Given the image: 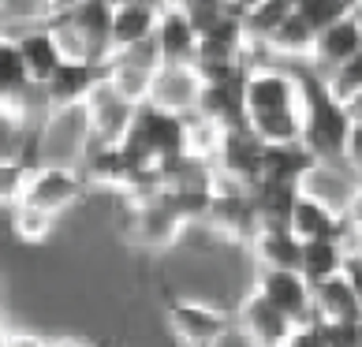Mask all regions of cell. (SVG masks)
<instances>
[{
    "label": "cell",
    "mask_w": 362,
    "mask_h": 347,
    "mask_svg": "<svg viewBox=\"0 0 362 347\" xmlns=\"http://www.w3.org/2000/svg\"><path fill=\"white\" fill-rule=\"evenodd\" d=\"M153 45H157L160 68H176V64H191V60H194L198 34H194L191 19H187L183 4H160L157 30H153Z\"/></svg>",
    "instance_id": "cell-14"
},
{
    "label": "cell",
    "mask_w": 362,
    "mask_h": 347,
    "mask_svg": "<svg viewBox=\"0 0 362 347\" xmlns=\"http://www.w3.org/2000/svg\"><path fill=\"white\" fill-rule=\"evenodd\" d=\"M291 4H284V0H265V4H243V16H239V23H243V37L250 49H258L265 37H269L280 23L288 19Z\"/></svg>",
    "instance_id": "cell-26"
},
{
    "label": "cell",
    "mask_w": 362,
    "mask_h": 347,
    "mask_svg": "<svg viewBox=\"0 0 362 347\" xmlns=\"http://www.w3.org/2000/svg\"><path fill=\"white\" fill-rule=\"evenodd\" d=\"M168 329L183 347H209L232 325V310L206 299H168Z\"/></svg>",
    "instance_id": "cell-4"
},
{
    "label": "cell",
    "mask_w": 362,
    "mask_h": 347,
    "mask_svg": "<svg viewBox=\"0 0 362 347\" xmlns=\"http://www.w3.org/2000/svg\"><path fill=\"white\" fill-rule=\"evenodd\" d=\"M45 347H90V343L78 336H57V340H45Z\"/></svg>",
    "instance_id": "cell-35"
},
{
    "label": "cell",
    "mask_w": 362,
    "mask_h": 347,
    "mask_svg": "<svg viewBox=\"0 0 362 347\" xmlns=\"http://www.w3.org/2000/svg\"><path fill=\"white\" fill-rule=\"evenodd\" d=\"M299 83H303V150L317 165H344V142L351 135V127L362 124L358 112L332 101L317 71H299Z\"/></svg>",
    "instance_id": "cell-2"
},
{
    "label": "cell",
    "mask_w": 362,
    "mask_h": 347,
    "mask_svg": "<svg viewBox=\"0 0 362 347\" xmlns=\"http://www.w3.org/2000/svg\"><path fill=\"white\" fill-rule=\"evenodd\" d=\"M351 60H362V16L358 8L351 16L337 19L332 26L314 34V52H310V64L317 75H325L340 64H351Z\"/></svg>",
    "instance_id": "cell-11"
},
{
    "label": "cell",
    "mask_w": 362,
    "mask_h": 347,
    "mask_svg": "<svg viewBox=\"0 0 362 347\" xmlns=\"http://www.w3.org/2000/svg\"><path fill=\"white\" fill-rule=\"evenodd\" d=\"M49 336H37V332H11L8 329V336H4V347H45Z\"/></svg>",
    "instance_id": "cell-34"
},
{
    "label": "cell",
    "mask_w": 362,
    "mask_h": 347,
    "mask_svg": "<svg viewBox=\"0 0 362 347\" xmlns=\"http://www.w3.org/2000/svg\"><path fill=\"white\" fill-rule=\"evenodd\" d=\"M250 254L265 273H299V250L303 243L288 232V224H262L250 239Z\"/></svg>",
    "instance_id": "cell-19"
},
{
    "label": "cell",
    "mask_w": 362,
    "mask_h": 347,
    "mask_svg": "<svg viewBox=\"0 0 362 347\" xmlns=\"http://www.w3.org/2000/svg\"><path fill=\"white\" fill-rule=\"evenodd\" d=\"M139 105L124 101L119 93L101 78V86L86 98V119H90V142H101V146H116L119 139L127 135L131 119H135Z\"/></svg>",
    "instance_id": "cell-12"
},
{
    "label": "cell",
    "mask_w": 362,
    "mask_h": 347,
    "mask_svg": "<svg viewBox=\"0 0 362 347\" xmlns=\"http://www.w3.org/2000/svg\"><path fill=\"white\" fill-rule=\"evenodd\" d=\"M358 288L344 276H332L314 288V317L317 322H337V325H358L362 322V302Z\"/></svg>",
    "instance_id": "cell-21"
},
{
    "label": "cell",
    "mask_w": 362,
    "mask_h": 347,
    "mask_svg": "<svg viewBox=\"0 0 362 347\" xmlns=\"http://www.w3.org/2000/svg\"><path fill=\"white\" fill-rule=\"evenodd\" d=\"M265 52L273 57H284V60H306L310 64V52H314V30L306 26L295 11H288V19L276 26V30L262 42Z\"/></svg>",
    "instance_id": "cell-25"
},
{
    "label": "cell",
    "mask_w": 362,
    "mask_h": 347,
    "mask_svg": "<svg viewBox=\"0 0 362 347\" xmlns=\"http://www.w3.org/2000/svg\"><path fill=\"white\" fill-rule=\"evenodd\" d=\"M213 232L224 235L228 243H250L254 232H258V213L250 202V187H235L228 180L213 183V198H209V217Z\"/></svg>",
    "instance_id": "cell-5"
},
{
    "label": "cell",
    "mask_w": 362,
    "mask_h": 347,
    "mask_svg": "<svg viewBox=\"0 0 362 347\" xmlns=\"http://www.w3.org/2000/svg\"><path fill=\"white\" fill-rule=\"evenodd\" d=\"M127 228H131V239L142 243L146 250H168V247L180 243L183 220L172 217V213L150 194V198H142V202H131Z\"/></svg>",
    "instance_id": "cell-13"
},
{
    "label": "cell",
    "mask_w": 362,
    "mask_h": 347,
    "mask_svg": "<svg viewBox=\"0 0 362 347\" xmlns=\"http://www.w3.org/2000/svg\"><path fill=\"white\" fill-rule=\"evenodd\" d=\"M295 198H299V187L258 180L250 187V202H254V213H258V228L262 224H288Z\"/></svg>",
    "instance_id": "cell-24"
},
{
    "label": "cell",
    "mask_w": 362,
    "mask_h": 347,
    "mask_svg": "<svg viewBox=\"0 0 362 347\" xmlns=\"http://www.w3.org/2000/svg\"><path fill=\"white\" fill-rule=\"evenodd\" d=\"M52 228H57V217H49V213L26 206V202L11 206V232H16V239H23V243H45L52 235Z\"/></svg>",
    "instance_id": "cell-28"
},
{
    "label": "cell",
    "mask_w": 362,
    "mask_h": 347,
    "mask_svg": "<svg viewBox=\"0 0 362 347\" xmlns=\"http://www.w3.org/2000/svg\"><path fill=\"white\" fill-rule=\"evenodd\" d=\"M157 16H160V4H142V0H124V4H112L109 57H112V52L131 49V45L150 42L153 30H157Z\"/></svg>",
    "instance_id": "cell-18"
},
{
    "label": "cell",
    "mask_w": 362,
    "mask_h": 347,
    "mask_svg": "<svg viewBox=\"0 0 362 347\" xmlns=\"http://www.w3.org/2000/svg\"><path fill=\"white\" fill-rule=\"evenodd\" d=\"M276 347H288V343H276Z\"/></svg>",
    "instance_id": "cell-36"
},
{
    "label": "cell",
    "mask_w": 362,
    "mask_h": 347,
    "mask_svg": "<svg viewBox=\"0 0 362 347\" xmlns=\"http://www.w3.org/2000/svg\"><path fill=\"white\" fill-rule=\"evenodd\" d=\"M347 250L351 247H347L344 239H310V243H303V250H299V276L310 284V291L317 284H325V280L340 276Z\"/></svg>",
    "instance_id": "cell-22"
},
{
    "label": "cell",
    "mask_w": 362,
    "mask_h": 347,
    "mask_svg": "<svg viewBox=\"0 0 362 347\" xmlns=\"http://www.w3.org/2000/svg\"><path fill=\"white\" fill-rule=\"evenodd\" d=\"M34 93H42V90H34L30 75H26L19 49H16V37L0 30V116L8 124H26Z\"/></svg>",
    "instance_id": "cell-10"
},
{
    "label": "cell",
    "mask_w": 362,
    "mask_h": 347,
    "mask_svg": "<svg viewBox=\"0 0 362 347\" xmlns=\"http://www.w3.org/2000/svg\"><path fill=\"white\" fill-rule=\"evenodd\" d=\"M291 11L317 34V30H325V26H332L337 19L351 16L355 4H344V0H299V4H291Z\"/></svg>",
    "instance_id": "cell-29"
},
{
    "label": "cell",
    "mask_w": 362,
    "mask_h": 347,
    "mask_svg": "<svg viewBox=\"0 0 362 347\" xmlns=\"http://www.w3.org/2000/svg\"><path fill=\"white\" fill-rule=\"evenodd\" d=\"M232 322L247 332V336L258 343V347H276V343H288L291 336V322L280 310H273L258 291H247L239 306L232 310Z\"/></svg>",
    "instance_id": "cell-16"
},
{
    "label": "cell",
    "mask_w": 362,
    "mask_h": 347,
    "mask_svg": "<svg viewBox=\"0 0 362 347\" xmlns=\"http://www.w3.org/2000/svg\"><path fill=\"white\" fill-rule=\"evenodd\" d=\"M30 161H16V157H0V209H11L23 202L26 180H30Z\"/></svg>",
    "instance_id": "cell-30"
},
{
    "label": "cell",
    "mask_w": 362,
    "mask_h": 347,
    "mask_svg": "<svg viewBox=\"0 0 362 347\" xmlns=\"http://www.w3.org/2000/svg\"><path fill=\"white\" fill-rule=\"evenodd\" d=\"M321 340L329 347H362V322L358 325H337V322H317Z\"/></svg>",
    "instance_id": "cell-31"
},
{
    "label": "cell",
    "mask_w": 362,
    "mask_h": 347,
    "mask_svg": "<svg viewBox=\"0 0 362 347\" xmlns=\"http://www.w3.org/2000/svg\"><path fill=\"white\" fill-rule=\"evenodd\" d=\"M209 347H258V343H254V340L247 336V332L232 322V325H228V329H224V332H221V336L213 340Z\"/></svg>",
    "instance_id": "cell-33"
},
{
    "label": "cell",
    "mask_w": 362,
    "mask_h": 347,
    "mask_svg": "<svg viewBox=\"0 0 362 347\" xmlns=\"http://www.w3.org/2000/svg\"><path fill=\"white\" fill-rule=\"evenodd\" d=\"M101 78H105V64L60 60V68L52 71L49 83L42 86V105H45V112H60V109L86 105V98L101 86Z\"/></svg>",
    "instance_id": "cell-8"
},
{
    "label": "cell",
    "mask_w": 362,
    "mask_h": 347,
    "mask_svg": "<svg viewBox=\"0 0 362 347\" xmlns=\"http://www.w3.org/2000/svg\"><path fill=\"white\" fill-rule=\"evenodd\" d=\"M243 124L262 139V146L303 142V83L299 71L273 64H247L239 83Z\"/></svg>",
    "instance_id": "cell-1"
},
{
    "label": "cell",
    "mask_w": 362,
    "mask_h": 347,
    "mask_svg": "<svg viewBox=\"0 0 362 347\" xmlns=\"http://www.w3.org/2000/svg\"><path fill=\"white\" fill-rule=\"evenodd\" d=\"M11 37H16L19 60H23L26 75H30L34 90H42V86L49 83V75L57 71V68H60V60H64L57 34L49 30V19H45V23H37V26H26V30L11 34Z\"/></svg>",
    "instance_id": "cell-17"
},
{
    "label": "cell",
    "mask_w": 362,
    "mask_h": 347,
    "mask_svg": "<svg viewBox=\"0 0 362 347\" xmlns=\"http://www.w3.org/2000/svg\"><path fill=\"white\" fill-rule=\"evenodd\" d=\"M351 217H340V213H332L329 206L314 202V198L299 194L291 206V217H288V232L299 239V243H310V239H344L347 247H358L351 235Z\"/></svg>",
    "instance_id": "cell-15"
},
{
    "label": "cell",
    "mask_w": 362,
    "mask_h": 347,
    "mask_svg": "<svg viewBox=\"0 0 362 347\" xmlns=\"http://www.w3.org/2000/svg\"><path fill=\"white\" fill-rule=\"evenodd\" d=\"M78 176L86 183H98V187H109V191H135L139 176L131 172L127 157L119 153V146H101V142H90L86 153H83V168Z\"/></svg>",
    "instance_id": "cell-20"
},
{
    "label": "cell",
    "mask_w": 362,
    "mask_h": 347,
    "mask_svg": "<svg viewBox=\"0 0 362 347\" xmlns=\"http://www.w3.org/2000/svg\"><path fill=\"white\" fill-rule=\"evenodd\" d=\"M86 194V180L78 176L75 165H34L30 168V180H26V191H23V202L49 213V217H60L68 213L71 206L83 202Z\"/></svg>",
    "instance_id": "cell-3"
},
{
    "label": "cell",
    "mask_w": 362,
    "mask_h": 347,
    "mask_svg": "<svg viewBox=\"0 0 362 347\" xmlns=\"http://www.w3.org/2000/svg\"><path fill=\"white\" fill-rule=\"evenodd\" d=\"M258 161H262V139L247 124H232L221 131L217 153H213L217 180H228L235 187H254L258 183Z\"/></svg>",
    "instance_id": "cell-6"
},
{
    "label": "cell",
    "mask_w": 362,
    "mask_h": 347,
    "mask_svg": "<svg viewBox=\"0 0 362 347\" xmlns=\"http://www.w3.org/2000/svg\"><path fill=\"white\" fill-rule=\"evenodd\" d=\"M250 291H258L273 310L284 314L291 322V329L317 322L314 317V291H310V284H306L299 273H265V269H258Z\"/></svg>",
    "instance_id": "cell-7"
},
{
    "label": "cell",
    "mask_w": 362,
    "mask_h": 347,
    "mask_svg": "<svg viewBox=\"0 0 362 347\" xmlns=\"http://www.w3.org/2000/svg\"><path fill=\"white\" fill-rule=\"evenodd\" d=\"M321 83H325L329 98L344 105V109L358 112V98H362V60H351V64H340V68H332L321 75Z\"/></svg>",
    "instance_id": "cell-27"
},
{
    "label": "cell",
    "mask_w": 362,
    "mask_h": 347,
    "mask_svg": "<svg viewBox=\"0 0 362 347\" xmlns=\"http://www.w3.org/2000/svg\"><path fill=\"white\" fill-rule=\"evenodd\" d=\"M288 347H329V343L321 340V329H317V322H310V325H299V329H291Z\"/></svg>",
    "instance_id": "cell-32"
},
{
    "label": "cell",
    "mask_w": 362,
    "mask_h": 347,
    "mask_svg": "<svg viewBox=\"0 0 362 347\" xmlns=\"http://www.w3.org/2000/svg\"><path fill=\"white\" fill-rule=\"evenodd\" d=\"M198 98H202V83L191 64H176V68H157L150 78V93H146V105L168 112V116H194L198 112Z\"/></svg>",
    "instance_id": "cell-9"
},
{
    "label": "cell",
    "mask_w": 362,
    "mask_h": 347,
    "mask_svg": "<svg viewBox=\"0 0 362 347\" xmlns=\"http://www.w3.org/2000/svg\"><path fill=\"white\" fill-rule=\"evenodd\" d=\"M314 165H317V161L303 150V142H295V146H262L258 180H273V183L299 187L303 176H306Z\"/></svg>",
    "instance_id": "cell-23"
}]
</instances>
